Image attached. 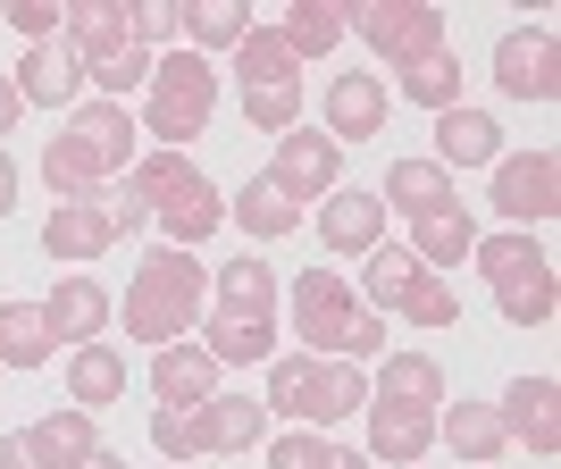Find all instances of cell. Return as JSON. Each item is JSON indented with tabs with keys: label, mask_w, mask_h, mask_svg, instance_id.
<instances>
[{
	"label": "cell",
	"mask_w": 561,
	"mask_h": 469,
	"mask_svg": "<svg viewBox=\"0 0 561 469\" xmlns=\"http://www.w3.org/2000/svg\"><path fill=\"white\" fill-rule=\"evenodd\" d=\"M310 361H319V352H277V361H268V402H260V411H277V420L302 427L310 420Z\"/></svg>",
	"instance_id": "cell-38"
},
{
	"label": "cell",
	"mask_w": 561,
	"mask_h": 469,
	"mask_svg": "<svg viewBox=\"0 0 561 469\" xmlns=\"http://www.w3.org/2000/svg\"><path fill=\"white\" fill-rule=\"evenodd\" d=\"M486 210H503L519 234L537 227V218H553L561 210V160L545 142L537 151H503V160H494V185H486Z\"/></svg>",
	"instance_id": "cell-5"
},
{
	"label": "cell",
	"mask_w": 561,
	"mask_h": 469,
	"mask_svg": "<svg viewBox=\"0 0 561 469\" xmlns=\"http://www.w3.org/2000/svg\"><path fill=\"white\" fill-rule=\"evenodd\" d=\"M394 319H411V328H453V319H461V294H453L436 268H420V277H411V294L394 302Z\"/></svg>",
	"instance_id": "cell-39"
},
{
	"label": "cell",
	"mask_w": 561,
	"mask_h": 469,
	"mask_svg": "<svg viewBox=\"0 0 561 469\" xmlns=\"http://www.w3.org/2000/svg\"><path fill=\"white\" fill-rule=\"evenodd\" d=\"M151 445H160L176 469H185L193 453H210V445H202V402H193V411H185V402H160V411H151Z\"/></svg>",
	"instance_id": "cell-42"
},
{
	"label": "cell",
	"mask_w": 561,
	"mask_h": 469,
	"mask_svg": "<svg viewBox=\"0 0 561 469\" xmlns=\"http://www.w3.org/2000/svg\"><path fill=\"white\" fill-rule=\"evenodd\" d=\"M168 469H176V461H168Z\"/></svg>",
	"instance_id": "cell-54"
},
{
	"label": "cell",
	"mask_w": 561,
	"mask_h": 469,
	"mask_svg": "<svg viewBox=\"0 0 561 469\" xmlns=\"http://www.w3.org/2000/svg\"><path fill=\"white\" fill-rule=\"evenodd\" d=\"M469 260H478V277L486 285H512V277H537V268H553V260L537 252V234H478V243H469Z\"/></svg>",
	"instance_id": "cell-35"
},
{
	"label": "cell",
	"mask_w": 561,
	"mask_h": 469,
	"mask_svg": "<svg viewBox=\"0 0 561 469\" xmlns=\"http://www.w3.org/2000/svg\"><path fill=\"white\" fill-rule=\"evenodd\" d=\"M176 43V0H151V9H135V50H168Z\"/></svg>",
	"instance_id": "cell-46"
},
{
	"label": "cell",
	"mask_w": 561,
	"mask_h": 469,
	"mask_svg": "<svg viewBox=\"0 0 561 469\" xmlns=\"http://www.w3.org/2000/svg\"><path fill=\"white\" fill-rule=\"evenodd\" d=\"M76 469H126V453H110V445H93V453H84V461H76Z\"/></svg>",
	"instance_id": "cell-51"
},
{
	"label": "cell",
	"mask_w": 561,
	"mask_h": 469,
	"mask_svg": "<svg viewBox=\"0 0 561 469\" xmlns=\"http://www.w3.org/2000/svg\"><path fill=\"white\" fill-rule=\"evenodd\" d=\"M494 469H512V461H494Z\"/></svg>",
	"instance_id": "cell-53"
},
{
	"label": "cell",
	"mask_w": 561,
	"mask_h": 469,
	"mask_svg": "<svg viewBox=\"0 0 561 469\" xmlns=\"http://www.w3.org/2000/svg\"><path fill=\"white\" fill-rule=\"evenodd\" d=\"M117 243V227H110V202H50V218H43V252L50 260H101Z\"/></svg>",
	"instance_id": "cell-13"
},
{
	"label": "cell",
	"mask_w": 561,
	"mask_h": 469,
	"mask_svg": "<svg viewBox=\"0 0 561 469\" xmlns=\"http://www.w3.org/2000/svg\"><path fill=\"white\" fill-rule=\"evenodd\" d=\"M436 445H453L461 461L494 469V461H503V445H512V427H503V411H494V402H469V394H461V411H445V420H436Z\"/></svg>",
	"instance_id": "cell-19"
},
{
	"label": "cell",
	"mask_w": 561,
	"mask_h": 469,
	"mask_svg": "<svg viewBox=\"0 0 561 469\" xmlns=\"http://www.w3.org/2000/svg\"><path fill=\"white\" fill-rule=\"evenodd\" d=\"M9 84H18L25 110H76V101H84V59H76L68 43H25Z\"/></svg>",
	"instance_id": "cell-9"
},
{
	"label": "cell",
	"mask_w": 561,
	"mask_h": 469,
	"mask_svg": "<svg viewBox=\"0 0 561 469\" xmlns=\"http://www.w3.org/2000/svg\"><path fill=\"white\" fill-rule=\"evenodd\" d=\"M151 394L160 402H210L218 394V361L202 344H160V361H151Z\"/></svg>",
	"instance_id": "cell-22"
},
{
	"label": "cell",
	"mask_w": 561,
	"mask_h": 469,
	"mask_svg": "<svg viewBox=\"0 0 561 469\" xmlns=\"http://www.w3.org/2000/svg\"><path fill=\"white\" fill-rule=\"evenodd\" d=\"M210 310H234V319H277V268L260 252L210 268Z\"/></svg>",
	"instance_id": "cell-18"
},
{
	"label": "cell",
	"mask_w": 561,
	"mask_h": 469,
	"mask_svg": "<svg viewBox=\"0 0 561 469\" xmlns=\"http://www.w3.org/2000/svg\"><path fill=\"white\" fill-rule=\"evenodd\" d=\"M68 402H76V411H110V402H126V352H117V344H76L68 352Z\"/></svg>",
	"instance_id": "cell-21"
},
{
	"label": "cell",
	"mask_w": 561,
	"mask_h": 469,
	"mask_svg": "<svg viewBox=\"0 0 561 469\" xmlns=\"http://www.w3.org/2000/svg\"><path fill=\"white\" fill-rule=\"evenodd\" d=\"M352 319H360V294H352V277H335V268H310V277H294V335H302V344H319V361H328V352H344Z\"/></svg>",
	"instance_id": "cell-7"
},
{
	"label": "cell",
	"mask_w": 561,
	"mask_h": 469,
	"mask_svg": "<svg viewBox=\"0 0 561 469\" xmlns=\"http://www.w3.org/2000/svg\"><path fill=\"white\" fill-rule=\"evenodd\" d=\"M218 218H227V202H218V185L202 176V168H193L185 185H168V193H160V210H151V227L168 234V252H193V243H202V234H210Z\"/></svg>",
	"instance_id": "cell-10"
},
{
	"label": "cell",
	"mask_w": 561,
	"mask_h": 469,
	"mask_svg": "<svg viewBox=\"0 0 561 469\" xmlns=\"http://www.w3.org/2000/svg\"><path fill=\"white\" fill-rule=\"evenodd\" d=\"M25 445L43 453V469H76L101 436H93V411H76V402H68V411H43V420L25 427Z\"/></svg>",
	"instance_id": "cell-29"
},
{
	"label": "cell",
	"mask_w": 561,
	"mask_h": 469,
	"mask_svg": "<svg viewBox=\"0 0 561 469\" xmlns=\"http://www.w3.org/2000/svg\"><path fill=\"white\" fill-rule=\"evenodd\" d=\"M494 411H503V427H512V436L537 453V461L561 445V420H553V411H561V386H553V377H512Z\"/></svg>",
	"instance_id": "cell-11"
},
{
	"label": "cell",
	"mask_w": 561,
	"mask_h": 469,
	"mask_svg": "<svg viewBox=\"0 0 561 469\" xmlns=\"http://www.w3.org/2000/svg\"><path fill=\"white\" fill-rule=\"evenodd\" d=\"M386 126V76H328V126L319 135L344 151V142H369Z\"/></svg>",
	"instance_id": "cell-12"
},
{
	"label": "cell",
	"mask_w": 561,
	"mask_h": 469,
	"mask_svg": "<svg viewBox=\"0 0 561 469\" xmlns=\"http://www.w3.org/2000/svg\"><path fill=\"white\" fill-rule=\"evenodd\" d=\"M469 243H478V218H469L461 202H445V210L411 218V260H420V268H461Z\"/></svg>",
	"instance_id": "cell-23"
},
{
	"label": "cell",
	"mask_w": 561,
	"mask_h": 469,
	"mask_svg": "<svg viewBox=\"0 0 561 469\" xmlns=\"http://www.w3.org/2000/svg\"><path fill=\"white\" fill-rule=\"evenodd\" d=\"M59 335H50L43 302H0V369H43Z\"/></svg>",
	"instance_id": "cell-28"
},
{
	"label": "cell",
	"mask_w": 561,
	"mask_h": 469,
	"mask_svg": "<svg viewBox=\"0 0 561 469\" xmlns=\"http://www.w3.org/2000/svg\"><path fill=\"white\" fill-rule=\"evenodd\" d=\"M328 469H377L369 453H344V445H328Z\"/></svg>",
	"instance_id": "cell-52"
},
{
	"label": "cell",
	"mask_w": 561,
	"mask_h": 469,
	"mask_svg": "<svg viewBox=\"0 0 561 469\" xmlns=\"http://www.w3.org/2000/svg\"><path fill=\"white\" fill-rule=\"evenodd\" d=\"M494 310H503L512 328H545V319H553V268H537V277H512V285H494Z\"/></svg>",
	"instance_id": "cell-41"
},
{
	"label": "cell",
	"mask_w": 561,
	"mask_h": 469,
	"mask_svg": "<svg viewBox=\"0 0 561 469\" xmlns=\"http://www.w3.org/2000/svg\"><path fill=\"white\" fill-rule=\"evenodd\" d=\"M369 402V377H360V361H310V420L302 427H335V420H352Z\"/></svg>",
	"instance_id": "cell-25"
},
{
	"label": "cell",
	"mask_w": 561,
	"mask_h": 469,
	"mask_svg": "<svg viewBox=\"0 0 561 469\" xmlns=\"http://www.w3.org/2000/svg\"><path fill=\"white\" fill-rule=\"evenodd\" d=\"M142 160V135H135V110L126 101H76L59 117V142L43 151V176H50V202H93L110 193L126 168Z\"/></svg>",
	"instance_id": "cell-1"
},
{
	"label": "cell",
	"mask_w": 561,
	"mask_h": 469,
	"mask_svg": "<svg viewBox=\"0 0 561 469\" xmlns=\"http://www.w3.org/2000/svg\"><path fill=\"white\" fill-rule=\"evenodd\" d=\"M0 469H43V453L25 445V436H0Z\"/></svg>",
	"instance_id": "cell-48"
},
{
	"label": "cell",
	"mask_w": 561,
	"mask_h": 469,
	"mask_svg": "<svg viewBox=\"0 0 561 469\" xmlns=\"http://www.w3.org/2000/svg\"><path fill=\"white\" fill-rule=\"evenodd\" d=\"M0 18L18 25L25 43H59V25H68V9H50V0H18V9H0Z\"/></svg>",
	"instance_id": "cell-45"
},
{
	"label": "cell",
	"mask_w": 561,
	"mask_h": 469,
	"mask_svg": "<svg viewBox=\"0 0 561 469\" xmlns=\"http://www.w3.org/2000/svg\"><path fill=\"white\" fill-rule=\"evenodd\" d=\"M84 84H93L101 101H126V93H142L151 84V50H110V59H84Z\"/></svg>",
	"instance_id": "cell-40"
},
{
	"label": "cell",
	"mask_w": 561,
	"mask_h": 469,
	"mask_svg": "<svg viewBox=\"0 0 561 469\" xmlns=\"http://www.w3.org/2000/svg\"><path fill=\"white\" fill-rule=\"evenodd\" d=\"M234 227H243V234H252V243H277V234H294V227H302V210H294V202H285V193L277 185H268V176H252V185H243V193H234Z\"/></svg>",
	"instance_id": "cell-34"
},
{
	"label": "cell",
	"mask_w": 561,
	"mask_h": 469,
	"mask_svg": "<svg viewBox=\"0 0 561 469\" xmlns=\"http://www.w3.org/2000/svg\"><path fill=\"white\" fill-rule=\"evenodd\" d=\"M277 34H285L294 59H328V50L352 34V18H344V0H294V18H285Z\"/></svg>",
	"instance_id": "cell-32"
},
{
	"label": "cell",
	"mask_w": 561,
	"mask_h": 469,
	"mask_svg": "<svg viewBox=\"0 0 561 469\" xmlns=\"http://www.w3.org/2000/svg\"><path fill=\"white\" fill-rule=\"evenodd\" d=\"M503 160V126L486 110H445L436 117V168H494Z\"/></svg>",
	"instance_id": "cell-20"
},
{
	"label": "cell",
	"mask_w": 561,
	"mask_h": 469,
	"mask_svg": "<svg viewBox=\"0 0 561 469\" xmlns=\"http://www.w3.org/2000/svg\"><path fill=\"white\" fill-rule=\"evenodd\" d=\"M377 344H386V310H360V319H352V335H344V352H335V361H369Z\"/></svg>",
	"instance_id": "cell-47"
},
{
	"label": "cell",
	"mask_w": 561,
	"mask_h": 469,
	"mask_svg": "<svg viewBox=\"0 0 561 469\" xmlns=\"http://www.w3.org/2000/svg\"><path fill=\"white\" fill-rule=\"evenodd\" d=\"M176 34L210 59V50H234L252 34V9H243V0H202V9H176Z\"/></svg>",
	"instance_id": "cell-33"
},
{
	"label": "cell",
	"mask_w": 561,
	"mask_h": 469,
	"mask_svg": "<svg viewBox=\"0 0 561 469\" xmlns=\"http://www.w3.org/2000/svg\"><path fill=\"white\" fill-rule=\"evenodd\" d=\"M369 411V461H427V445H436V411H411V402H360Z\"/></svg>",
	"instance_id": "cell-14"
},
{
	"label": "cell",
	"mask_w": 561,
	"mask_h": 469,
	"mask_svg": "<svg viewBox=\"0 0 561 469\" xmlns=\"http://www.w3.org/2000/svg\"><path fill=\"white\" fill-rule=\"evenodd\" d=\"M394 84H402V101H420V110H436V117H445V110H461V50L445 43L436 59H420V68H402Z\"/></svg>",
	"instance_id": "cell-37"
},
{
	"label": "cell",
	"mask_w": 561,
	"mask_h": 469,
	"mask_svg": "<svg viewBox=\"0 0 561 469\" xmlns=\"http://www.w3.org/2000/svg\"><path fill=\"white\" fill-rule=\"evenodd\" d=\"M411 277H420V260H411V243H377L369 252V268H360V310H394L402 294H411Z\"/></svg>",
	"instance_id": "cell-36"
},
{
	"label": "cell",
	"mask_w": 561,
	"mask_h": 469,
	"mask_svg": "<svg viewBox=\"0 0 561 469\" xmlns=\"http://www.w3.org/2000/svg\"><path fill=\"white\" fill-rule=\"evenodd\" d=\"M268 185L302 210V202H328L335 185H344V151H335L319 126H294V135H277V160H268Z\"/></svg>",
	"instance_id": "cell-6"
},
{
	"label": "cell",
	"mask_w": 561,
	"mask_h": 469,
	"mask_svg": "<svg viewBox=\"0 0 561 469\" xmlns=\"http://www.w3.org/2000/svg\"><path fill=\"white\" fill-rule=\"evenodd\" d=\"M344 18L377 59H394V76L445 50V9H436V0H352Z\"/></svg>",
	"instance_id": "cell-4"
},
{
	"label": "cell",
	"mask_w": 561,
	"mask_h": 469,
	"mask_svg": "<svg viewBox=\"0 0 561 469\" xmlns=\"http://www.w3.org/2000/svg\"><path fill=\"white\" fill-rule=\"evenodd\" d=\"M553 68H561V50H553L545 25H512V34L494 43V84H503L512 101H553L561 93Z\"/></svg>",
	"instance_id": "cell-8"
},
{
	"label": "cell",
	"mask_w": 561,
	"mask_h": 469,
	"mask_svg": "<svg viewBox=\"0 0 561 469\" xmlns=\"http://www.w3.org/2000/svg\"><path fill=\"white\" fill-rule=\"evenodd\" d=\"M110 294H101L93 277H59L50 285V302H43V319H50V335H59V344H101V328H110Z\"/></svg>",
	"instance_id": "cell-16"
},
{
	"label": "cell",
	"mask_w": 561,
	"mask_h": 469,
	"mask_svg": "<svg viewBox=\"0 0 561 469\" xmlns=\"http://www.w3.org/2000/svg\"><path fill=\"white\" fill-rule=\"evenodd\" d=\"M142 117H151V151H185V142L218 117V68L202 59V50H168V59H151Z\"/></svg>",
	"instance_id": "cell-3"
},
{
	"label": "cell",
	"mask_w": 561,
	"mask_h": 469,
	"mask_svg": "<svg viewBox=\"0 0 561 469\" xmlns=\"http://www.w3.org/2000/svg\"><path fill=\"white\" fill-rule=\"evenodd\" d=\"M243 117L260 135H294L302 126V84H268V93H243Z\"/></svg>",
	"instance_id": "cell-43"
},
{
	"label": "cell",
	"mask_w": 561,
	"mask_h": 469,
	"mask_svg": "<svg viewBox=\"0 0 561 469\" xmlns=\"http://www.w3.org/2000/svg\"><path fill=\"white\" fill-rule=\"evenodd\" d=\"M202 352L218 369H252L277 361V319H234V310H202Z\"/></svg>",
	"instance_id": "cell-17"
},
{
	"label": "cell",
	"mask_w": 561,
	"mask_h": 469,
	"mask_svg": "<svg viewBox=\"0 0 561 469\" xmlns=\"http://www.w3.org/2000/svg\"><path fill=\"white\" fill-rule=\"evenodd\" d=\"M18 210V160H9V151H0V218Z\"/></svg>",
	"instance_id": "cell-50"
},
{
	"label": "cell",
	"mask_w": 561,
	"mask_h": 469,
	"mask_svg": "<svg viewBox=\"0 0 561 469\" xmlns=\"http://www.w3.org/2000/svg\"><path fill=\"white\" fill-rule=\"evenodd\" d=\"M319 234H328V252H377L386 243V202L360 185H335L319 202Z\"/></svg>",
	"instance_id": "cell-15"
},
{
	"label": "cell",
	"mask_w": 561,
	"mask_h": 469,
	"mask_svg": "<svg viewBox=\"0 0 561 469\" xmlns=\"http://www.w3.org/2000/svg\"><path fill=\"white\" fill-rule=\"evenodd\" d=\"M202 310H210V268L193 252H151L126 277V335L135 344H185L193 328H202Z\"/></svg>",
	"instance_id": "cell-2"
},
{
	"label": "cell",
	"mask_w": 561,
	"mask_h": 469,
	"mask_svg": "<svg viewBox=\"0 0 561 469\" xmlns=\"http://www.w3.org/2000/svg\"><path fill=\"white\" fill-rule=\"evenodd\" d=\"M377 402H411V411H445V369L427 361V352H394L369 386Z\"/></svg>",
	"instance_id": "cell-27"
},
{
	"label": "cell",
	"mask_w": 561,
	"mask_h": 469,
	"mask_svg": "<svg viewBox=\"0 0 561 469\" xmlns=\"http://www.w3.org/2000/svg\"><path fill=\"white\" fill-rule=\"evenodd\" d=\"M294 68H302V59L285 50L277 25H252V34L234 43V76H243V93H268V84H302Z\"/></svg>",
	"instance_id": "cell-30"
},
{
	"label": "cell",
	"mask_w": 561,
	"mask_h": 469,
	"mask_svg": "<svg viewBox=\"0 0 561 469\" xmlns=\"http://www.w3.org/2000/svg\"><path fill=\"white\" fill-rule=\"evenodd\" d=\"M268 469H328V436H319V427H285V436H268Z\"/></svg>",
	"instance_id": "cell-44"
},
{
	"label": "cell",
	"mask_w": 561,
	"mask_h": 469,
	"mask_svg": "<svg viewBox=\"0 0 561 469\" xmlns=\"http://www.w3.org/2000/svg\"><path fill=\"white\" fill-rule=\"evenodd\" d=\"M260 420H268L260 394H210V402H202V445H210V453H252Z\"/></svg>",
	"instance_id": "cell-31"
},
{
	"label": "cell",
	"mask_w": 561,
	"mask_h": 469,
	"mask_svg": "<svg viewBox=\"0 0 561 469\" xmlns=\"http://www.w3.org/2000/svg\"><path fill=\"white\" fill-rule=\"evenodd\" d=\"M59 43H68L76 59H110V50L135 43V9H117V0H84V9H68Z\"/></svg>",
	"instance_id": "cell-24"
},
{
	"label": "cell",
	"mask_w": 561,
	"mask_h": 469,
	"mask_svg": "<svg viewBox=\"0 0 561 469\" xmlns=\"http://www.w3.org/2000/svg\"><path fill=\"white\" fill-rule=\"evenodd\" d=\"M377 202H394V210L427 218V210H445V202H461V193H453V168H436V160H394V168H386V185H377Z\"/></svg>",
	"instance_id": "cell-26"
},
{
	"label": "cell",
	"mask_w": 561,
	"mask_h": 469,
	"mask_svg": "<svg viewBox=\"0 0 561 469\" xmlns=\"http://www.w3.org/2000/svg\"><path fill=\"white\" fill-rule=\"evenodd\" d=\"M18 117H25V101H18V84L0 76V142H9V126H18Z\"/></svg>",
	"instance_id": "cell-49"
}]
</instances>
